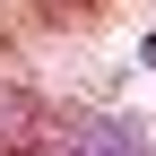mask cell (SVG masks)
<instances>
[{"label": "cell", "mask_w": 156, "mask_h": 156, "mask_svg": "<svg viewBox=\"0 0 156 156\" xmlns=\"http://www.w3.org/2000/svg\"><path fill=\"white\" fill-rule=\"evenodd\" d=\"M69 156H147V139H139L130 122H95V130L69 139Z\"/></svg>", "instance_id": "cell-2"}, {"label": "cell", "mask_w": 156, "mask_h": 156, "mask_svg": "<svg viewBox=\"0 0 156 156\" xmlns=\"http://www.w3.org/2000/svg\"><path fill=\"white\" fill-rule=\"evenodd\" d=\"M0 156H61V113L44 95L9 87L0 95Z\"/></svg>", "instance_id": "cell-1"}, {"label": "cell", "mask_w": 156, "mask_h": 156, "mask_svg": "<svg viewBox=\"0 0 156 156\" xmlns=\"http://www.w3.org/2000/svg\"><path fill=\"white\" fill-rule=\"evenodd\" d=\"M104 9H113V0H35V17H44V26H95Z\"/></svg>", "instance_id": "cell-3"}]
</instances>
